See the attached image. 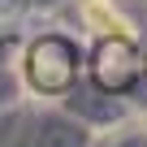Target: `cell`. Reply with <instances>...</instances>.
<instances>
[{"instance_id": "6da1fadb", "label": "cell", "mask_w": 147, "mask_h": 147, "mask_svg": "<svg viewBox=\"0 0 147 147\" xmlns=\"http://www.w3.org/2000/svg\"><path fill=\"white\" fill-rule=\"evenodd\" d=\"M91 87L108 91V95H121V100H134L147 82V56H143V43L138 35L130 30H108L95 39L91 48Z\"/></svg>"}, {"instance_id": "7a4b0ae2", "label": "cell", "mask_w": 147, "mask_h": 147, "mask_svg": "<svg viewBox=\"0 0 147 147\" xmlns=\"http://www.w3.org/2000/svg\"><path fill=\"white\" fill-rule=\"evenodd\" d=\"M82 74V48L69 35H43L26 52V78L43 95H65Z\"/></svg>"}, {"instance_id": "3957f363", "label": "cell", "mask_w": 147, "mask_h": 147, "mask_svg": "<svg viewBox=\"0 0 147 147\" xmlns=\"http://www.w3.org/2000/svg\"><path fill=\"white\" fill-rule=\"evenodd\" d=\"M39 147H91V138L74 117H48L39 125Z\"/></svg>"}, {"instance_id": "277c9868", "label": "cell", "mask_w": 147, "mask_h": 147, "mask_svg": "<svg viewBox=\"0 0 147 147\" xmlns=\"http://www.w3.org/2000/svg\"><path fill=\"white\" fill-rule=\"evenodd\" d=\"M91 147H147V121H113L108 134H100Z\"/></svg>"}, {"instance_id": "5b68a950", "label": "cell", "mask_w": 147, "mask_h": 147, "mask_svg": "<svg viewBox=\"0 0 147 147\" xmlns=\"http://www.w3.org/2000/svg\"><path fill=\"white\" fill-rule=\"evenodd\" d=\"M143 56H147V52H143Z\"/></svg>"}]
</instances>
